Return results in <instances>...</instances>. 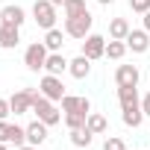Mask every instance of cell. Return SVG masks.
Returning a JSON list of instances; mask_svg holds the SVG:
<instances>
[{
  "label": "cell",
  "instance_id": "30",
  "mask_svg": "<svg viewBox=\"0 0 150 150\" xmlns=\"http://www.w3.org/2000/svg\"><path fill=\"white\" fill-rule=\"evenodd\" d=\"M144 30L150 33V12H144Z\"/></svg>",
  "mask_w": 150,
  "mask_h": 150
},
{
  "label": "cell",
  "instance_id": "29",
  "mask_svg": "<svg viewBox=\"0 0 150 150\" xmlns=\"http://www.w3.org/2000/svg\"><path fill=\"white\" fill-rule=\"evenodd\" d=\"M141 109H144V118H150V91L141 97Z\"/></svg>",
  "mask_w": 150,
  "mask_h": 150
},
{
  "label": "cell",
  "instance_id": "18",
  "mask_svg": "<svg viewBox=\"0 0 150 150\" xmlns=\"http://www.w3.org/2000/svg\"><path fill=\"white\" fill-rule=\"evenodd\" d=\"M91 141H94V132H91L88 127H83V129H71V144L77 147V150H88Z\"/></svg>",
  "mask_w": 150,
  "mask_h": 150
},
{
  "label": "cell",
  "instance_id": "23",
  "mask_svg": "<svg viewBox=\"0 0 150 150\" xmlns=\"http://www.w3.org/2000/svg\"><path fill=\"white\" fill-rule=\"evenodd\" d=\"M65 18H77V15H86L88 6H86V0H65Z\"/></svg>",
  "mask_w": 150,
  "mask_h": 150
},
{
  "label": "cell",
  "instance_id": "10",
  "mask_svg": "<svg viewBox=\"0 0 150 150\" xmlns=\"http://www.w3.org/2000/svg\"><path fill=\"white\" fill-rule=\"evenodd\" d=\"M124 41H127V47L132 53H147L150 50V33L147 30H129V35Z\"/></svg>",
  "mask_w": 150,
  "mask_h": 150
},
{
  "label": "cell",
  "instance_id": "8",
  "mask_svg": "<svg viewBox=\"0 0 150 150\" xmlns=\"http://www.w3.org/2000/svg\"><path fill=\"white\" fill-rule=\"evenodd\" d=\"M35 94H38L35 88H21V91H15V94L9 97L12 112H15V115H27V112H33V97H35Z\"/></svg>",
  "mask_w": 150,
  "mask_h": 150
},
{
  "label": "cell",
  "instance_id": "36",
  "mask_svg": "<svg viewBox=\"0 0 150 150\" xmlns=\"http://www.w3.org/2000/svg\"><path fill=\"white\" fill-rule=\"evenodd\" d=\"M132 150H135V147H132Z\"/></svg>",
  "mask_w": 150,
  "mask_h": 150
},
{
  "label": "cell",
  "instance_id": "12",
  "mask_svg": "<svg viewBox=\"0 0 150 150\" xmlns=\"http://www.w3.org/2000/svg\"><path fill=\"white\" fill-rule=\"evenodd\" d=\"M47 129H50V127H47L44 121H38V118H35V121L27 127V144H35V147H41V144L47 141Z\"/></svg>",
  "mask_w": 150,
  "mask_h": 150
},
{
  "label": "cell",
  "instance_id": "27",
  "mask_svg": "<svg viewBox=\"0 0 150 150\" xmlns=\"http://www.w3.org/2000/svg\"><path fill=\"white\" fill-rule=\"evenodd\" d=\"M129 9L138 12V15H144V12H150V0H129Z\"/></svg>",
  "mask_w": 150,
  "mask_h": 150
},
{
  "label": "cell",
  "instance_id": "6",
  "mask_svg": "<svg viewBox=\"0 0 150 150\" xmlns=\"http://www.w3.org/2000/svg\"><path fill=\"white\" fill-rule=\"evenodd\" d=\"M0 141H3V144H15V147H24L27 144V127L0 121Z\"/></svg>",
  "mask_w": 150,
  "mask_h": 150
},
{
  "label": "cell",
  "instance_id": "4",
  "mask_svg": "<svg viewBox=\"0 0 150 150\" xmlns=\"http://www.w3.org/2000/svg\"><path fill=\"white\" fill-rule=\"evenodd\" d=\"M47 56H50L47 44H44V41H33V44L27 47V53H24V65H27L30 71H44Z\"/></svg>",
  "mask_w": 150,
  "mask_h": 150
},
{
  "label": "cell",
  "instance_id": "24",
  "mask_svg": "<svg viewBox=\"0 0 150 150\" xmlns=\"http://www.w3.org/2000/svg\"><path fill=\"white\" fill-rule=\"evenodd\" d=\"M121 112H124L121 118H124L127 127H132V129L141 127V121H144V109H141V106H138V109H121Z\"/></svg>",
  "mask_w": 150,
  "mask_h": 150
},
{
  "label": "cell",
  "instance_id": "7",
  "mask_svg": "<svg viewBox=\"0 0 150 150\" xmlns=\"http://www.w3.org/2000/svg\"><path fill=\"white\" fill-rule=\"evenodd\" d=\"M83 56H88L91 62H94V59H103V56H106V38L97 35V33H88V35L83 38Z\"/></svg>",
  "mask_w": 150,
  "mask_h": 150
},
{
  "label": "cell",
  "instance_id": "9",
  "mask_svg": "<svg viewBox=\"0 0 150 150\" xmlns=\"http://www.w3.org/2000/svg\"><path fill=\"white\" fill-rule=\"evenodd\" d=\"M138 80H141V74H138L135 65H118V71H115V83H118V88L138 86Z\"/></svg>",
  "mask_w": 150,
  "mask_h": 150
},
{
  "label": "cell",
  "instance_id": "14",
  "mask_svg": "<svg viewBox=\"0 0 150 150\" xmlns=\"http://www.w3.org/2000/svg\"><path fill=\"white\" fill-rule=\"evenodd\" d=\"M21 41V27H9L3 24L0 27V47H6V50H15Z\"/></svg>",
  "mask_w": 150,
  "mask_h": 150
},
{
  "label": "cell",
  "instance_id": "35",
  "mask_svg": "<svg viewBox=\"0 0 150 150\" xmlns=\"http://www.w3.org/2000/svg\"><path fill=\"white\" fill-rule=\"evenodd\" d=\"M0 27H3V21H0Z\"/></svg>",
  "mask_w": 150,
  "mask_h": 150
},
{
  "label": "cell",
  "instance_id": "17",
  "mask_svg": "<svg viewBox=\"0 0 150 150\" xmlns=\"http://www.w3.org/2000/svg\"><path fill=\"white\" fill-rule=\"evenodd\" d=\"M44 71H47V74H53V77H62V74L68 71V59L62 56V50L47 56V62H44Z\"/></svg>",
  "mask_w": 150,
  "mask_h": 150
},
{
  "label": "cell",
  "instance_id": "28",
  "mask_svg": "<svg viewBox=\"0 0 150 150\" xmlns=\"http://www.w3.org/2000/svg\"><path fill=\"white\" fill-rule=\"evenodd\" d=\"M12 115V106H9V100H3V97H0V121H6Z\"/></svg>",
  "mask_w": 150,
  "mask_h": 150
},
{
  "label": "cell",
  "instance_id": "1",
  "mask_svg": "<svg viewBox=\"0 0 150 150\" xmlns=\"http://www.w3.org/2000/svg\"><path fill=\"white\" fill-rule=\"evenodd\" d=\"M33 115H35L38 121H44L47 127H53V124H59V121H62V112L56 109V103H53V100H47L41 91L33 97Z\"/></svg>",
  "mask_w": 150,
  "mask_h": 150
},
{
  "label": "cell",
  "instance_id": "15",
  "mask_svg": "<svg viewBox=\"0 0 150 150\" xmlns=\"http://www.w3.org/2000/svg\"><path fill=\"white\" fill-rule=\"evenodd\" d=\"M118 100H121V109H138V106H141V97H138V86H129V88H118Z\"/></svg>",
  "mask_w": 150,
  "mask_h": 150
},
{
  "label": "cell",
  "instance_id": "19",
  "mask_svg": "<svg viewBox=\"0 0 150 150\" xmlns=\"http://www.w3.org/2000/svg\"><path fill=\"white\" fill-rule=\"evenodd\" d=\"M129 30H132V27H129L127 18H112V21H109V38H121V41H124V38L129 35Z\"/></svg>",
  "mask_w": 150,
  "mask_h": 150
},
{
  "label": "cell",
  "instance_id": "21",
  "mask_svg": "<svg viewBox=\"0 0 150 150\" xmlns=\"http://www.w3.org/2000/svg\"><path fill=\"white\" fill-rule=\"evenodd\" d=\"M86 127H88L94 135H103V132L109 129V121H106L100 112H88V121H86Z\"/></svg>",
  "mask_w": 150,
  "mask_h": 150
},
{
  "label": "cell",
  "instance_id": "3",
  "mask_svg": "<svg viewBox=\"0 0 150 150\" xmlns=\"http://www.w3.org/2000/svg\"><path fill=\"white\" fill-rule=\"evenodd\" d=\"M91 24H94L91 12L77 15V18H65V33H68V38H80V41H83V38L91 33Z\"/></svg>",
  "mask_w": 150,
  "mask_h": 150
},
{
  "label": "cell",
  "instance_id": "13",
  "mask_svg": "<svg viewBox=\"0 0 150 150\" xmlns=\"http://www.w3.org/2000/svg\"><path fill=\"white\" fill-rule=\"evenodd\" d=\"M62 112H91V100L88 97H77V94H65L62 97Z\"/></svg>",
  "mask_w": 150,
  "mask_h": 150
},
{
  "label": "cell",
  "instance_id": "33",
  "mask_svg": "<svg viewBox=\"0 0 150 150\" xmlns=\"http://www.w3.org/2000/svg\"><path fill=\"white\" fill-rule=\"evenodd\" d=\"M50 3H53V6H65V0H50Z\"/></svg>",
  "mask_w": 150,
  "mask_h": 150
},
{
  "label": "cell",
  "instance_id": "22",
  "mask_svg": "<svg viewBox=\"0 0 150 150\" xmlns=\"http://www.w3.org/2000/svg\"><path fill=\"white\" fill-rule=\"evenodd\" d=\"M127 50H129V47H127V41H121V38H109V41H106V56H109V59H124Z\"/></svg>",
  "mask_w": 150,
  "mask_h": 150
},
{
  "label": "cell",
  "instance_id": "31",
  "mask_svg": "<svg viewBox=\"0 0 150 150\" xmlns=\"http://www.w3.org/2000/svg\"><path fill=\"white\" fill-rule=\"evenodd\" d=\"M18 150H38L35 144H24V147H18Z\"/></svg>",
  "mask_w": 150,
  "mask_h": 150
},
{
  "label": "cell",
  "instance_id": "11",
  "mask_svg": "<svg viewBox=\"0 0 150 150\" xmlns=\"http://www.w3.org/2000/svg\"><path fill=\"white\" fill-rule=\"evenodd\" d=\"M68 74H71L74 80H86L88 74H91V59L80 53L77 59H71V62H68Z\"/></svg>",
  "mask_w": 150,
  "mask_h": 150
},
{
  "label": "cell",
  "instance_id": "26",
  "mask_svg": "<svg viewBox=\"0 0 150 150\" xmlns=\"http://www.w3.org/2000/svg\"><path fill=\"white\" fill-rule=\"evenodd\" d=\"M103 150H127V144H124V138H118V135H109V138L103 141Z\"/></svg>",
  "mask_w": 150,
  "mask_h": 150
},
{
  "label": "cell",
  "instance_id": "2",
  "mask_svg": "<svg viewBox=\"0 0 150 150\" xmlns=\"http://www.w3.org/2000/svg\"><path fill=\"white\" fill-rule=\"evenodd\" d=\"M56 9L59 6H53L50 0H35V3H33V21L41 30H53L56 27Z\"/></svg>",
  "mask_w": 150,
  "mask_h": 150
},
{
  "label": "cell",
  "instance_id": "5",
  "mask_svg": "<svg viewBox=\"0 0 150 150\" xmlns=\"http://www.w3.org/2000/svg\"><path fill=\"white\" fill-rule=\"evenodd\" d=\"M38 91H41L47 100H53V103H62V97H65V86H62V77L44 74V77H41V83H38Z\"/></svg>",
  "mask_w": 150,
  "mask_h": 150
},
{
  "label": "cell",
  "instance_id": "34",
  "mask_svg": "<svg viewBox=\"0 0 150 150\" xmlns=\"http://www.w3.org/2000/svg\"><path fill=\"white\" fill-rule=\"evenodd\" d=\"M0 150H9V144H3V141H0Z\"/></svg>",
  "mask_w": 150,
  "mask_h": 150
},
{
  "label": "cell",
  "instance_id": "32",
  "mask_svg": "<svg viewBox=\"0 0 150 150\" xmlns=\"http://www.w3.org/2000/svg\"><path fill=\"white\" fill-rule=\"evenodd\" d=\"M97 3H100V6H112V3H115V0H97Z\"/></svg>",
  "mask_w": 150,
  "mask_h": 150
},
{
  "label": "cell",
  "instance_id": "16",
  "mask_svg": "<svg viewBox=\"0 0 150 150\" xmlns=\"http://www.w3.org/2000/svg\"><path fill=\"white\" fill-rule=\"evenodd\" d=\"M0 21H3V24H9V27H24L27 12H24L21 6H6L3 12H0Z\"/></svg>",
  "mask_w": 150,
  "mask_h": 150
},
{
  "label": "cell",
  "instance_id": "25",
  "mask_svg": "<svg viewBox=\"0 0 150 150\" xmlns=\"http://www.w3.org/2000/svg\"><path fill=\"white\" fill-rule=\"evenodd\" d=\"M86 121H88L86 112H65V127H68V129H83Z\"/></svg>",
  "mask_w": 150,
  "mask_h": 150
},
{
  "label": "cell",
  "instance_id": "20",
  "mask_svg": "<svg viewBox=\"0 0 150 150\" xmlns=\"http://www.w3.org/2000/svg\"><path fill=\"white\" fill-rule=\"evenodd\" d=\"M65 35H68L65 30H56V27H53V30H47V35H44L47 50H50V53H59V50H62V44H65Z\"/></svg>",
  "mask_w": 150,
  "mask_h": 150
}]
</instances>
